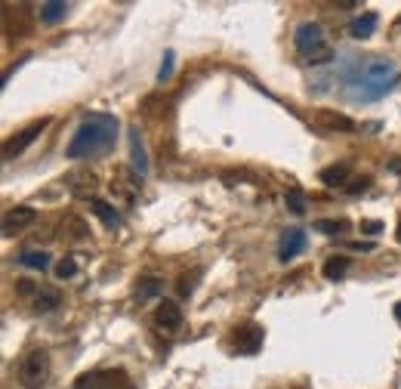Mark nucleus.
I'll return each instance as SVG.
<instances>
[{
    "instance_id": "nucleus-13",
    "label": "nucleus",
    "mask_w": 401,
    "mask_h": 389,
    "mask_svg": "<svg viewBox=\"0 0 401 389\" xmlns=\"http://www.w3.org/2000/svg\"><path fill=\"white\" fill-rule=\"evenodd\" d=\"M376 25H380V16H376V12H361V16H355L349 22V34L355 37V40H367V37H374Z\"/></svg>"
},
{
    "instance_id": "nucleus-2",
    "label": "nucleus",
    "mask_w": 401,
    "mask_h": 389,
    "mask_svg": "<svg viewBox=\"0 0 401 389\" xmlns=\"http://www.w3.org/2000/svg\"><path fill=\"white\" fill-rule=\"evenodd\" d=\"M395 84V65L389 59H352L343 68V86L352 102H376Z\"/></svg>"
},
{
    "instance_id": "nucleus-29",
    "label": "nucleus",
    "mask_w": 401,
    "mask_h": 389,
    "mask_svg": "<svg viewBox=\"0 0 401 389\" xmlns=\"http://www.w3.org/2000/svg\"><path fill=\"white\" fill-rule=\"evenodd\" d=\"M352 250H361V253H370L374 250V241H352Z\"/></svg>"
},
{
    "instance_id": "nucleus-28",
    "label": "nucleus",
    "mask_w": 401,
    "mask_h": 389,
    "mask_svg": "<svg viewBox=\"0 0 401 389\" xmlns=\"http://www.w3.org/2000/svg\"><path fill=\"white\" fill-rule=\"evenodd\" d=\"M361 232H364V235H376V232H382V222H376V220L361 222Z\"/></svg>"
},
{
    "instance_id": "nucleus-7",
    "label": "nucleus",
    "mask_w": 401,
    "mask_h": 389,
    "mask_svg": "<svg viewBox=\"0 0 401 389\" xmlns=\"http://www.w3.org/2000/svg\"><path fill=\"white\" fill-rule=\"evenodd\" d=\"M312 127L321 130V133H349L355 130V121L343 111H333V108H318L312 115Z\"/></svg>"
},
{
    "instance_id": "nucleus-18",
    "label": "nucleus",
    "mask_w": 401,
    "mask_h": 389,
    "mask_svg": "<svg viewBox=\"0 0 401 389\" xmlns=\"http://www.w3.org/2000/svg\"><path fill=\"white\" fill-rule=\"evenodd\" d=\"M349 173H352V164H349V161H339V164L324 167L318 176H321V182H324V185H343L345 179H349Z\"/></svg>"
},
{
    "instance_id": "nucleus-9",
    "label": "nucleus",
    "mask_w": 401,
    "mask_h": 389,
    "mask_svg": "<svg viewBox=\"0 0 401 389\" xmlns=\"http://www.w3.org/2000/svg\"><path fill=\"white\" fill-rule=\"evenodd\" d=\"M302 250H306V232H302V228H287V232H281V241H278V259H281V263L300 257Z\"/></svg>"
},
{
    "instance_id": "nucleus-21",
    "label": "nucleus",
    "mask_w": 401,
    "mask_h": 389,
    "mask_svg": "<svg viewBox=\"0 0 401 389\" xmlns=\"http://www.w3.org/2000/svg\"><path fill=\"white\" fill-rule=\"evenodd\" d=\"M19 263L28 266V269L43 272L49 266V253L47 250H22V253H19Z\"/></svg>"
},
{
    "instance_id": "nucleus-24",
    "label": "nucleus",
    "mask_w": 401,
    "mask_h": 389,
    "mask_svg": "<svg viewBox=\"0 0 401 389\" xmlns=\"http://www.w3.org/2000/svg\"><path fill=\"white\" fill-rule=\"evenodd\" d=\"M306 65H324V62H333V47H321L318 53H312V56H306Z\"/></svg>"
},
{
    "instance_id": "nucleus-27",
    "label": "nucleus",
    "mask_w": 401,
    "mask_h": 389,
    "mask_svg": "<svg viewBox=\"0 0 401 389\" xmlns=\"http://www.w3.org/2000/svg\"><path fill=\"white\" fill-rule=\"evenodd\" d=\"M16 284H19V294H22V296H31V294H37L34 281H28V278H22V281H16Z\"/></svg>"
},
{
    "instance_id": "nucleus-23",
    "label": "nucleus",
    "mask_w": 401,
    "mask_h": 389,
    "mask_svg": "<svg viewBox=\"0 0 401 389\" xmlns=\"http://www.w3.org/2000/svg\"><path fill=\"white\" fill-rule=\"evenodd\" d=\"M173 62H176V56H173V49H167V53H164V62H160V68H158V84L170 80V74H173Z\"/></svg>"
},
{
    "instance_id": "nucleus-15",
    "label": "nucleus",
    "mask_w": 401,
    "mask_h": 389,
    "mask_svg": "<svg viewBox=\"0 0 401 389\" xmlns=\"http://www.w3.org/2000/svg\"><path fill=\"white\" fill-rule=\"evenodd\" d=\"M65 16H68L65 0H47V3H40V10H37V19H40L43 25H59Z\"/></svg>"
},
{
    "instance_id": "nucleus-3",
    "label": "nucleus",
    "mask_w": 401,
    "mask_h": 389,
    "mask_svg": "<svg viewBox=\"0 0 401 389\" xmlns=\"http://www.w3.org/2000/svg\"><path fill=\"white\" fill-rule=\"evenodd\" d=\"M49 377V355L43 349H31L28 355L19 362V383L25 389H40Z\"/></svg>"
},
{
    "instance_id": "nucleus-26",
    "label": "nucleus",
    "mask_w": 401,
    "mask_h": 389,
    "mask_svg": "<svg viewBox=\"0 0 401 389\" xmlns=\"http://www.w3.org/2000/svg\"><path fill=\"white\" fill-rule=\"evenodd\" d=\"M191 281H195V275H182V278H179V296H191V290H195V284H191Z\"/></svg>"
},
{
    "instance_id": "nucleus-11",
    "label": "nucleus",
    "mask_w": 401,
    "mask_h": 389,
    "mask_svg": "<svg viewBox=\"0 0 401 389\" xmlns=\"http://www.w3.org/2000/svg\"><path fill=\"white\" fill-rule=\"evenodd\" d=\"M154 325H158L160 331H176V327L182 325V309L173 300H160L158 309H154Z\"/></svg>"
},
{
    "instance_id": "nucleus-25",
    "label": "nucleus",
    "mask_w": 401,
    "mask_h": 389,
    "mask_svg": "<svg viewBox=\"0 0 401 389\" xmlns=\"http://www.w3.org/2000/svg\"><path fill=\"white\" fill-rule=\"evenodd\" d=\"M56 275L65 281V278H74L77 275V263H74L71 257H65V259H59V266H56Z\"/></svg>"
},
{
    "instance_id": "nucleus-22",
    "label": "nucleus",
    "mask_w": 401,
    "mask_h": 389,
    "mask_svg": "<svg viewBox=\"0 0 401 389\" xmlns=\"http://www.w3.org/2000/svg\"><path fill=\"white\" fill-rule=\"evenodd\" d=\"M284 204H287L290 213H306V195H302V189H287V195H284Z\"/></svg>"
},
{
    "instance_id": "nucleus-17",
    "label": "nucleus",
    "mask_w": 401,
    "mask_h": 389,
    "mask_svg": "<svg viewBox=\"0 0 401 389\" xmlns=\"http://www.w3.org/2000/svg\"><path fill=\"white\" fill-rule=\"evenodd\" d=\"M349 263H352V259L345 257V253H333V257H327V259H324L321 272H324L327 281H337V278H343L345 272H349Z\"/></svg>"
},
{
    "instance_id": "nucleus-20",
    "label": "nucleus",
    "mask_w": 401,
    "mask_h": 389,
    "mask_svg": "<svg viewBox=\"0 0 401 389\" xmlns=\"http://www.w3.org/2000/svg\"><path fill=\"white\" fill-rule=\"evenodd\" d=\"M312 228L321 232V235H327V238H339V235H345L352 226H349V220H315Z\"/></svg>"
},
{
    "instance_id": "nucleus-5",
    "label": "nucleus",
    "mask_w": 401,
    "mask_h": 389,
    "mask_svg": "<svg viewBox=\"0 0 401 389\" xmlns=\"http://www.w3.org/2000/svg\"><path fill=\"white\" fill-rule=\"evenodd\" d=\"M293 47L300 49V56L306 59V56H312V53H318L321 47H327V40H324V28H321V22H300L296 25V31H293Z\"/></svg>"
},
{
    "instance_id": "nucleus-8",
    "label": "nucleus",
    "mask_w": 401,
    "mask_h": 389,
    "mask_svg": "<svg viewBox=\"0 0 401 389\" xmlns=\"http://www.w3.org/2000/svg\"><path fill=\"white\" fill-rule=\"evenodd\" d=\"M263 340H265V331L259 325H253V321L234 327V349H238L241 355H256V352L263 349Z\"/></svg>"
},
{
    "instance_id": "nucleus-4",
    "label": "nucleus",
    "mask_w": 401,
    "mask_h": 389,
    "mask_svg": "<svg viewBox=\"0 0 401 389\" xmlns=\"http://www.w3.org/2000/svg\"><path fill=\"white\" fill-rule=\"evenodd\" d=\"M74 389H133L123 370H90L74 380Z\"/></svg>"
},
{
    "instance_id": "nucleus-10",
    "label": "nucleus",
    "mask_w": 401,
    "mask_h": 389,
    "mask_svg": "<svg viewBox=\"0 0 401 389\" xmlns=\"http://www.w3.org/2000/svg\"><path fill=\"white\" fill-rule=\"evenodd\" d=\"M37 220V210L31 207H12L3 213V235L6 238H12L16 232H22L25 226H31V222Z\"/></svg>"
},
{
    "instance_id": "nucleus-6",
    "label": "nucleus",
    "mask_w": 401,
    "mask_h": 389,
    "mask_svg": "<svg viewBox=\"0 0 401 389\" xmlns=\"http://www.w3.org/2000/svg\"><path fill=\"white\" fill-rule=\"evenodd\" d=\"M47 127H49V117H40V121H31L25 130H19V133H12L10 139L3 142V161H12V158H19V154H22L25 148H28L31 142H34L37 136H40Z\"/></svg>"
},
{
    "instance_id": "nucleus-16",
    "label": "nucleus",
    "mask_w": 401,
    "mask_h": 389,
    "mask_svg": "<svg viewBox=\"0 0 401 389\" xmlns=\"http://www.w3.org/2000/svg\"><path fill=\"white\" fill-rule=\"evenodd\" d=\"M90 210H93V216H99V220H102L105 228H117V226H121V213H117L108 201H102V198H93Z\"/></svg>"
},
{
    "instance_id": "nucleus-33",
    "label": "nucleus",
    "mask_w": 401,
    "mask_h": 389,
    "mask_svg": "<svg viewBox=\"0 0 401 389\" xmlns=\"http://www.w3.org/2000/svg\"><path fill=\"white\" fill-rule=\"evenodd\" d=\"M398 25H401V19H398Z\"/></svg>"
},
{
    "instance_id": "nucleus-31",
    "label": "nucleus",
    "mask_w": 401,
    "mask_h": 389,
    "mask_svg": "<svg viewBox=\"0 0 401 389\" xmlns=\"http://www.w3.org/2000/svg\"><path fill=\"white\" fill-rule=\"evenodd\" d=\"M395 315H398V318H401V303H398V306H395Z\"/></svg>"
},
{
    "instance_id": "nucleus-32",
    "label": "nucleus",
    "mask_w": 401,
    "mask_h": 389,
    "mask_svg": "<svg viewBox=\"0 0 401 389\" xmlns=\"http://www.w3.org/2000/svg\"><path fill=\"white\" fill-rule=\"evenodd\" d=\"M398 244H401V226H398Z\"/></svg>"
},
{
    "instance_id": "nucleus-12",
    "label": "nucleus",
    "mask_w": 401,
    "mask_h": 389,
    "mask_svg": "<svg viewBox=\"0 0 401 389\" xmlns=\"http://www.w3.org/2000/svg\"><path fill=\"white\" fill-rule=\"evenodd\" d=\"M127 139H130V161H133V170L139 173V176H145L148 173V154H145V145H142V136L136 127L127 130Z\"/></svg>"
},
{
    "instance_id": "nucleus-14",
    "label": "nucleus",
    "mask_w": 401,
    "mask_h": 389,
    "mask_svg": "<svg viewBox=\"0 0 401 389\" xmlns=\"http://www.w3.org/2000/svg\"><path fill=\"white\" fill-rule=\"evenodd\" d=\"M164 294V281H160L158 275H142L139 281H136V290H133V296L139 303H148V300H154V296H160Z\"/></svg>"
},
{
    "instance_id": "nucleus-19",
    "label": "nucleus",
    "mask_w": 401,
    "mask_h": 389,
    "mask_svg": "<svg viewBox=\"0 0 401 389\" xmlns=\"http://www.w3.org/2000/svg\"><path fill=\"white\" fill-rule=\"evenodd\" d=\"M59 303H62V294H59V290L40 287V290L34 294V312H37V315H47V312H53V309H59Z\"/></svg>"
},
{
    "instance_id": "nucleus-30",
    "label": "nucleus",
    "mask_w": 401,
    "mask_h": 389,
    "mask_svg": "<svg viewBox=\"0 0 401 389\" xmlns=\"http://www.w3.org/2000/svg\"><path fill=\"white\" fill-rule=\"evenodd\" d=\"M367 185H370V179L364 176V179H355V182H352V185H349V189H345V191H364V189H367Z\"/></svg>"
},
{
    "instance_id": "nucleus-1",
    "label": "nucleus",
    "mask_w": 401,
    "mask_h": 389,
    "mask_svg": "<svg viewBox=\"0 0 401 389\" xmlns=\"http://www.w3.org/2000/svg\"><path fill=\"white\" fill-rule=\"evenodd\" d=\"M117 130H121V123H117L114 115H108V111H93V115H86L84 121L77 123V130L71 133V139H68V145H65V158L68 161L102 158V154H108L111 148H114Z\"/></svg>"
}]
</instances>
